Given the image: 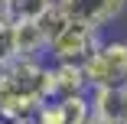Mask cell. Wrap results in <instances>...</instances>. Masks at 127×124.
<instances>
[{"mask_svg": "<svg viewBox=\"0 0 127 124\" xmlns=\"http://www.w3.org/2000/svg\"><path fill=\"white\" fill-rule=\"evenodd\" d=\"M49 59H16L0 72V118L30 121L49 101Z\"/></svg>", "mask_w": 127, "mask_h": 124, "instance_id": "1", "label": "cell"}, {"mask_svg": "<svg viewBox=\"0 0 127 124\" xmlns=\"http://www.w3.org/2000/svg\"><path fill=\"white\" fill-rule=\"evenodd\" d=\"M91 88H124L127 85V39H104L95 56L82 65Z\"/></svg>", "mask_w": 127, "mask_h": 124, "instance_id": "2", "label": "cell"}, {"mask_svg": "<svg viewBox=\"0 0 127 124\" xmlns=\"http://www.w3.org/2000/svg\"><path fill=\"white\" fill-rule=\"evenodd\" d=\"M104 42V30H95V26H85V23H65V30L49 42V52L46 59L49 62H72V65H85L95 49Z\"/></svg>", "mask_w": 127, "mask_h": 124, "instance_id": "3", "label": "cell"}, {"mask_svg": "<svg viewBox=\"0 0 127 124\" xmlns=\"http://www.w3.org/2000/svg\"><path fill=\"white\" fill-rule=\"evenodd\" d=\"M56 3L72 23H85V26L104 30L124 13L127 0H56Z\"/></svg>", "mask_w": 127, "mask_h": 124, "instance_id": "4", "label": "cell"}, {"mask_svg": "<svg viewBox=\"0 0 127 124\" xmlns=\"http://www.w3.org/2000/svg\"><path fill=\"white\" fill-rule=\"evenodd\" d=\"M91 118V98L88 95H72V98H49L39 108V124H85Z\"/></svg>", "mask_w": 127, "mask_h": 124, "instance_id": "5", "label": "cell"}, {"mask_svg": "<svg viewBox=\"0 0 127 124\" xmlns=\"http://www.w3.org/2000/svg\"><path fill=\"white\" fill-rule=\"evenodd\" d=\"M91 114L104 124H127V85L124 88H91Z\"/></svg>", "mask_w": 127, "mask_h": 124, "instance_id": "6", "label": "cell"}, {"mask_svg": "<svg viewBox=\"0 0 127 124\" xmlns=\"http://www.w3.org/2000/svg\"><path fill=\"white\" fill-rule=\"evenodd\" d=\"M49 95L52 98H72V95H88L85 69L72 62H49Z\"/></svg>", "mask_w": 127, "mask_h": 124, "instance_id": "7", "label": "cell"}, {"mask_svg": "<svg viewBox=\"0 0 127 124\" xmlns=\"http://www.w3.org/2000/svg\"><path fill=\"white\" fill-rule=\"evenodd\" d=\"M49 39L36 20H16V56L20 59H46Z\"/></svg>", "mask_w": 127, "mask_h": 124, "instance_id": "8", "label": "cell"}, {"mask_svg": "<svg viewBox=\"0 0 127 124\" xmlns=\"http://www.w3.org/2000/svg\"><path fill=\"white\" fill-rule=\"evenodd\" d=\"M16 59V20H0V72Z\"/></svg>", "mask_w": 127, "mask_h": 124, "instance_id": "9", "label": "cell"}, {"mask_svg": "<svg viewBox=\"0 0 127 124\" xmlns=\"http://www.w3.org/2000/svg\"><path fill=\"white\" fill-rule=\"evenodd\" d=\"M13 20H39L56 0H7Z\"/></svg>", "mask_w": 127, "mask_h": 124, "instance_id": "10", "label": "cell"}, {"mask_svg": "<svg viewBox=\"0 0 127 124\" xmlns=\"http://www.w3.org/2000/svg\"><path fill=\"white\" fill-rule=\"evenodd\" d=\"M36 23L42 26V33H46V39L52 42V39H56V36H59V33L65 30V23H68V16H65V13L59 10V3H52V7H49V10H46V13H42V16L36 20Z\"/></svg>", "mask_w": 127, "mask_h": 124, "instance_id": "11", "label": "cell"}, {"mask_svg": "<svg viewBox=\"0 0 127 124\" xmlns=\"http://www.w3.org/2000/svg\"><path fill=\"white\" fill-rule=\"evenodd\" d=\"M85 124H104V121H98V118H95V114H91V118H88V121H85Z\"/></svg>", "mask_w": 127, "mask_h": 124, "instance_id": "12", "label": "cell"}, {"mask_svg": "<svg viewBox=\"0 0 127 124\" xmlns=\"http://www.w3.org/2000/svg\"><path fill=\"white\" fill-rule=\"evenodd\" d=\"M16 124H39V121H36V118H30V121H16Z\"/></svg>", "mask_w": 127, "mask_h": 124, "instance_id": "13", "label": "cell"}, {"mask_svg": "<svg viewBox=\"0 0 127 124\" xmlns=\"http://www.w3.org/2000/svg\"><path fill=\"white\" fill-rule=\"evenodd\" d=\"M0 124H13V121H3V118H0Z\"/></svg>", "mask_w": 127, "mask_h": 124, "instance_id": "14", "label": "cell"}]
</instances>
